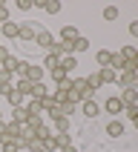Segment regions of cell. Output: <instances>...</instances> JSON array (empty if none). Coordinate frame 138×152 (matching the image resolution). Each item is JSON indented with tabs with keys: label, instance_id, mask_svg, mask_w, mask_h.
Instances as JSON below:
<instances>
[{
	"label": "cell",
	"instance_id": "cell-1",
	"mask_svg": "<svg viewBox=\"0 0 138 152\" xmlns=\"http://www.w3.org/2000/svg\"><path fill=\"white\" fill-rule=\"evenodd\" d=\"M17 75L26 77L29 83H43V77H46V72H43L40 63H26V60H20V69H17Z\"/></svg>",
	"mask_w": 138,
	"mask_h": 152
},
{
	"label": "cell",
	"instance_id": "cell-2",
	"mask_svg": "<svg viewBox=\"0 0 138 152\" xmlns=\"http://www.w3.org/2000/svg\"><path fill=\"white\" fill-rule=\"evenodd\" d=\"M40 29L43 26L37 23V20H26V23H20V29H17V40H34Z\"/></svg>",
	"mask_w": 138,
	"mask_h": 152
},
{
	"label": "cell",
	"instance_id": "cell-3",
	"mask_svg": "<svg viewBox=\"0 0 138 152\" xmlns=\"http://www.w3.org/2000/svg\"><path fill=\"white\" fill-rule=\"evenodd\" d=\"M72 92L78 95V98H81V103L84 101H92V86L86 83V77H72Z\"/></svg>",
	"mask_w": 138,
	"mask_h": 152
},
{
	"label": "cell",
	"instance_id": "cell-4",
	"mask_svg": "<svg viewBox=\"0 0 138 152\" xmlns=\"http://www.w3.org/2000/svg\"><path fill=\"white\" fill-rule=\"evenodd\" d=\"M20 135H23V124H15V121H3L0 124V138H15V141H20Z\"/></svg>",
	"mask_w": 138,
	"mask_h": 152
},
{
	"label": "cell",
	"instance_id": "cell-5",
	"mask_svg": "<svg viewBox=\"0 0 138 152\" xmlns=\"http://www.w3.org/2000/svg\"><path fill=\"white\" fill-rule=\"evenodd\" d=\"M52 95H55V101H58V103H69V106H78V103H81V98H78L72 89H55Z\"/></svg>",
	"mask_w": 138,
	"mask_h": 152
},
{
	"label": "cell",
	"instance_id": "cell-6",
	"mask_svg": "<svg viewBox=\"0 0 138 152\" xmlns=\"http://www.w3.org/2000/svg\"><path fill=\"white\" fill-rule=\"evenodd\" d=\"M78 37H81V32H78L75 26L69 23V26H63V29H60V37H58V40H60V43H66V46H72Z\"/></svg>",
	"mask_w": 138,
	"mask_h": 152
},
{
	"label": "cell",
	"instance_id": "cell-7",
	"mask_svg": "<svg viewBox=\"0 0 138 152\" xmlns=\"http://www.w3.org/2000/svg\"><path fill=\"white\" fill-rule=\"evenodd\" d=\"M135 80H138V72H118V80H115V83H118L121 92H124V89H132Z\"/></svg>",
	"mask_w": 138,
	"mask_h": 152
},
{
	"label": "cell",
	"instance_id": "cell-8",
	"mask_svg": "<svg viewBox=\"0 0 138 152\" xmlns=\"http://www.w3.org/2000/svg\"><path fill=\"white\" fill-rule=\"evenodd\" d=\"M43 126H46V118H43V115H29L26 124H23L26 132H37V129H43Z\"/></svg>",
	"mask_w": 138,
	"mask_h": 152
},
{
	"label": "cell",
	"instance_id": "cell-9",
	"mask_svg": "<svg viewBox=\"0 0 138 152\" xmlns=\"http://www.w3.org/2000/svg\"><path fill=\"white\" fill-rule=\"evenodd\" d=\"M118 98H121V103H124V109H127V106H138V89L135 86H132V89H124Z\"/></svg>",
	"mask_w": 138,
	"mask_h": 152
},
{
	"label": "cell",
	"instance_id": "cell-10",
	"mask_svg": "<svg viewBox=\"0 0 138 152\" xmlns=\"http://www.w3.org/2000/svg\"><path fill=\"white\" fill-rule=\"evenodd\" d=\"M3 98H6V101L12 103V109H15V106H23V95L17 92L15 86H9V89H3Z\"/></svg>",
	"mask_w": 138,
	"mask_h": 152
},
{
	"label": "cell",
	"instance_id": "cell-11",
	"mask_svg": "<svg viewBox=\"0 0 138 152\" xmlns=\"http://www.w3.org/2000/svg\"><path fill=\"white\" fill-rule=\"evenodd\" d=\"M81 115H84V118H98V115H101V106L95 101H84L81 103Z\"/></svg>",
	"mask_w": 138,
	"mask_h": 152
},
{
	"label": "cell",
	"instance_id": "cell-12",
	"mask_svg": "<svg viewBox=\"0 0 138 152\" xmlns=\"http://www.w3.org/2000/svg\"><path fill=\"white\" fill-rule=\"evenodd\" d=\"M34 43H37L43 52H49V49H52V43H55V37H52L46 29H40V32H37V37H34Z\"/></svg>",
	"mask_w": 138,
	"mask_h": 152
},
{
	"label": "cell",
	"instance_id": "cell-13",
	"mask_svg": "<svg viewBox=\"0 0 138 152\" xmlns=\"http://www.w3.org/2000/svg\"><path fill=\"white\" fill-rule=\"evenodd\" d=\"M104 109L109 112V115H121V112H124V103H121V98H118V95H112L109 101L104 103Z\"/></svg>",
	"mask_w": 138,
	"mask_h": 152
},
{
	"label": "cell",
	"instance_id": "cell-14",
	"mask_svg": "<svg viewBox=\"0 0 138 152\" xmlns=\"http://www.w3.org/2000/svg\"><path fill=\"white\" fill-rule=\"evenodd\" d=\"M17 29H20V23H12V20H9V23L0 26V34H3L6 40H17Z\"/></svg>",
	"mask_w": 138,
	"mask_h": 152
},
{
	"label": "cell",
	"instance_id": "cell-15",
	"mask_svg": "<svg viewBox=\"0 0 138 152\" xmlns=\"http://www.w3.org/2000/svg\"><path fill=\"white\" fill-rule=\"evenodd\" d=\"M106 135L109 138H124V124H121L118 118H112L109 124H106Z\"/></svg>",
	"mask_w": 138,
	"mask_h": 152
},
{
	"label": "cell",
	"instance_id": "cell-16",
	"mask_svg": "<svg viewBox=\"0 0 138 152\" xmlns=\"http://www.w3.org/2000/svg\"><path fill=\"white\" fill-rule=\"evenodd\" d=\"M109 60H112V49H98L95 52V63H98L101 69L109 66Z\"/></svg>",
	"mask_w": 138,
	"mask_h": 152
},
{
	"label": "cell",
	"instance_id": "cell-17",
	"mask_svg": "<svg viewBox=\"0 0 138 152\" xmlns=\"http://www.w3.org/2000/svg\"><path fill=\"white\" fill-rule=\"evenodd\" d=\"M98 75H101V83L106 86V83H115V80H118V72H115V69H98Z\"/></svg>",
	"mask_w": 138,
	"mask_h": 152
},
{
	"label": "cell",
	"instance_id": "cell-18",
	"mask_svg": "<svg viewBox=\"0 0 138 152\" xmlns=\"http://www.w3.org/2000/svg\"><path fill=\"white\" fill-rule=\"evenodd\" d=\"M69 132H72L69 118H58V121H55V135H69Z\"/></svg>",
	"mask_w": 138,
	"mask_h": 152
},
{
	"label": "cell",
	"instance_id": "cell-19",
	"mask_svg": "<svg viewBox=\"0 0 138 152\" xmlns=\"http://www.w3.org/2000/svg\"><path fill=\"white\" fill-rule=\"evenodd\" d=\"M23 106H26V112H29V115H43V103H40V101H34V98H29ZM43 118H46V115H43Z\"/></svg>",
	"mask_w": 138,
	"mask_h": 152
},
{
	"label": "cell",
	"instance_id": "cell-20",
	"mask_svg": "<svg viewBox=\"0 0 138 152\" xmlns=\"http://www.w3.org/2000/svg\"><path fill=\"white\" fill-rule=\"evenodd\" d=\"M0 152H20V144L15 138H0Z\"/></svg>",
	"mask_w": 138,
	"mask_h": 152
},
{
	"label": "cell",
	"instance_id": "cell-21",
	"mask_svg": "<svg viewBox=\"0 0 138 152\" xmlns=\"http://www.w3.org/2000/svg\"><path fill=\"white\" fill-rule=\"evenodd\" d=\"M15 89L23 95V98H29V95H32V83H29L26 77H17V80H15Z\"/></svg>",
	"mask_w": 138,
	"mask_h": 152
},
{
	"label": "cell",
	"instance_id": "cell-22",
	"mask_svg": "<svg viewBox=\"0 0 138 152\" xmlns=\"http://www.w3.org/2000/svg\"><path fill=\"white\" fill-rule=\"evenodd\" d=\"M40 66H43V72H46V69L52 72V69H58V66H60V58H58V55H49V52H46V58H43Z\"/></svg>",
	"mask_w": 138,
	"mask_h": 152
},
{
	"label": "cell",
	"instance_id": "cell-23",
	"mask_svg": "<svg viewBox=\"0 0 138 152\" xmlns=\"http://www.w3.org/2000/svg\"><path fill=\"white\" fill-rule=\"evenodd\" d=\"M0 69H6V72H12V75H17V69H20V60L9 55V58L3 60V63H0Z\"/></svg>",
	"mask_w": 138,
	"mask_h": 152
},
{
	"label": "cell",
	"instance_id": "cell-24",
	"mask_svg": "<svg viewBox=\"0 0 138 152\" xmlns=\"http://www.w3.org/2000/svg\"><path fill=\"white\" fill-rule=\"evenodd\" d=\"M46 95H49L46 83H32V95H29V98H34V101H43Z\"/></svg>",
	"mask_w": 138,
	"mask_h": 152
},
{
	"label": "cell",
	"instance_id": "cell-25",
	"mask_svg": "<svg viewBox=\"0 0 138 152\" xmlns=\"http://www.w3.org/2000/svg\"><path fill=\"white\" fill-rule=\"evenodd\" d=\"M89 46H92V43L86 40L84 34H81V37H78V40L72 43V55H81V52H86V49H89Z\"/></svg>",
	"mask_w": 138,
	"mask_h": 152
},
{
	"label": "cell",
	"instance_id": "cell-26",
	"mask_svg": "<svg viewBox=\"0 0 138 152\" xmlns=\"http://www.w3.org/2000/svg\"><path fill=\"white\" fill-rule=\"evenodd\" d=\"M26 118H29L26 106H15V109H12V121H15V124H26Z\"/></svg>",
	"mask_w": 138,
	"mask_h": 152
},
{
	"label": "cell",
	"instance_id": "cell-27",
	"mask_svg": "<svg viewBox=\"0 0 138 152\" xmlns=\"http://www.w3.org/2000/svg\"><path fill=\"white\" fill-rule=\"evenodd\" d=\"M9 86H15V75L6 72V69H0V89H9Z\"/></svg>",
	"mask_w": 138,
	"mask_h": 152
},
{
	"label": "cell",
	"instance_id": "cell-28",
	"mask_svg": "<svg viewBox=\"0 0 138 152\" xmlns=\"http://www.w3.org/2000/svg\"><path fill=\"white\" fill-rule=\"evenodd\" d=\"M40 12H46V15H58V12H60V3H58V0H43Z\"/></svg>",
	"mask_w": 138,
	"mask_h": 152
},
{
	"label": "cell",
	"instance_id": "cell-29",
	"mask_svg": "<svg viewBox=\"0 0 138 152\" xmlns=\"http://www.w3.org/2000/svg\"><path fill=\"white\" fill-rule=\"evenodd\" d=\"M49 75H52V80H55V83H63V80H69V72H66V69H63V66L52 69Z\"/></svg>",
	"mask_w": 138,
	"mask_h": 152
},
{
	"label": "cell",
	"instance_id": "cell-30",
	"mask_svg": "<svg viewBox=\"0 0 138 152\" xmlns=\"http://www.w3.org/2000/svg\"><path fill=\"white\" fill-rule=\"evenodd\" d=\"M101 17L106 20V23H112V20H118V6H104Z\"/></svg>",
	"mask_w": 138,
	"mask_h": 152
},
{
	"label": "cell",
	"instance_id": "cell-31",
	"mask_svg": "<svg viewBox=\"0 0 138 152\" xmlns=\"http://www.w3.org/2000/svg\"><path fill=\"white\" fill-rule=\"evenodd\" d=\"M60 66L66 69V72H72V69H78V58L75 55H66V58H60Z\"/></svg>",
	"mask_w": 138,
	"mask_h": 152
},
{
	"label": "cell",
	"instance_id": "cell-32",
	"mask_svg": "<svg viewBox=\"0 0 138 152\" xmlns=\"http://www.w3.org/2000/svg\"><path fill=\"white\" fill-rule=\"evenodd\" d=\"M124 115H127V118H129V124L138 129V106H127V109H124Z\"/></svg>",
	"mask_w": 138,
	"mask_h": 152
},
{
	"label": "cell",
	"instance_id": "cell-33",
	"mask_svg": "<svg viewBox=\"0 0 138 152\" xmlns=\"http://www.w3.org/2000/svg\"><path fill=\"white\" fill-rule=\"evenodd\" d=\"M86 83H89V86H92V92H95V89H101V75H98V69H95V72H92V75H89V77H86Z\"/></svg>",
	"mask_w": 138,
	"mask_h": 152
},
{
	"label": "cell",
	"instance_id": "cell-34",
	"mask_svg": "<svg viewBox=\"0 0 138 152\" xmlns=\"http://www.w3.org/2000/svg\"><path fill=\"white\" fill-rule=\"evenodd\" d=\"M55 141H58V149H66L72 141H69V135H55Z\"/></svg>",
	"mask_w": 138,
	"mask_h": 152
},
{
	"label": "cell",
	"instance_id": "cell-35",
	"mask_svg": "<svg viewBox=\"0 0 138 152\" xmlns=\"http://www.w3.org/2000/svg\"><path fill=\"white\" fill-rule=\"evenodd\" d=\"M15 6L20 9V12H32V9H34V6H32V0H17Z\"/></svg>",
	"mask_w": 138,
	"mask_h": 152
},
{
	"label": "cell",
	"instance_id": "cell-36",
	"mask_svg": "<svg viewBox=\"0 0 138 152\" xmlns=\"http://www.w3.org/2000/svg\"><path fill=\"white\" fill-rule=\"evenodd\" d=\"M129 34H132V37H138V20H132V23H129Z\"/></svg>",
	"mask_w": 138,
	"mask_h": 152
},
{
	"label": "cell",
	"instance_id": "cell-37",
	"mask_svg": "<svg viewBox=\"0 0 138 152\" xmlns=\"http://www.w3.org/2000/svg\"><path fill=\"white\" fill-rule=\"evenodd\" d=\"M6 58H9V49H6V46H0V63H3Z\"/></svg>",
	"mask_w": 138,
	"mask_h": 152
},
{
	"label": "cell",
	"instance_id": "cell-38",
	"mask_svg": "<svg viewBox=\"0 0 138 152\" xmlns=\"http://www.w3.org/2000/svg\"><path fill=\"white\" fill-rule=\"evenodd\" d=\"M60 152H78V146H75V144H69L66 149H60Z\"/></svg>",
	"mask_w": 138,
	"mask_h": 152
},
{
	"label": "cell",
	"instance_id": "cell-39",
	"mask_svg": "<svg viewBox=\"0 0 138 152\" xmlns=\"http://www.w3.org/2000/svg\"><path fill=\"white\" fill-rule=\"evenodd\" d=\"M32 152H43V149H40V146H37V149H32Z\"/></svg>",
	"mask_w": 138,
	"mask_h": 152
},
{
	"label": "cell",
	"instance_id": "cell-40",
	"mask_svg": "<svg viewBox=\"0 0 138 152\" xmlns=\"http://www.w3.org/2000/svg\"><path fill=\"white\" fill-rule=\"evenodd\" d=\"M135 89H138V80H135Z\"/></svg>",
	"mask_w": 138,
	"mask_h": 152
},
{
	"label": "cell",
	"instance_id": "cell-41",
	"mask_svg": "<svg viewBox=\"0 0 138 152\" xmlns=\"http://www.w3.org/2000/svg\"><path fill=\"white\" fill-rule=\"evenodd\" d=\"M0 95H3V89H0Z\"/></svg>",
	"mask_w": 138,
	"mask_h": 152
},
{
	"label": "cell",
	"instance_id": "cell-42",
	"mask_svg": "<svg viewBox=\"0 0 138 152\" xmlns=\"http://www.w3.org/2000/svg\"><path fill=\"white\" fill-rule=\"evenodd\" d=\"M135 49H138V46H135Z\"/></svg>",
	"mask_w": 138,
	"mask_h": 152
},
{
	"label": "cell",
	"instance_id": "cell-43",
	"mask_svg": "<svg viewBox=\"0 0 138 152\" xmlns=\"http://www.w3.org/2000/svg\"><path fill=\"white\" fill-rule=\"evenodd\" d=\"M0 26H3V23H0Z\"/></svg>",
	"mask_w": 138,
	"mask_h": 152
}]
</instances>
